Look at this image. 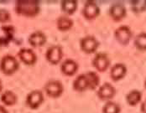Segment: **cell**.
<instances>
[{
	"mask_svg": "<svg viewBox=\"0 0 146 113\" xmlns=\"http://www.w3.org/2000/svg\"><path fill=\"white\" fill-rule=\"evenodd\" d=\"M72 20L66 16H61L57 19V28L60 31H66L72 28Z\"/></svg>",
	"mask_w": 146,
	"mask_h": 113,
	"instance_id": "cell-22",
	"label": "cell"
},
{
	"mask_svg": "<svg viewBox=\"0 0 146 113\" xmlns=\"http://www.w3.org/2000/svg\"><path fill=\"white\" fill-rule=\"evenodd\" d=\"M10 19V14L5 9H0V23H5Z\"/></svg>",
	"mask_w": 146,
	"mask_h": 113,
	"instance_id": "cell-26",
	"label": "cell"
},
{
	"mask_svg": "<svg viewBox=\"0 0 146 113\" xmlns=\"http://www.w3.org/2000/svg\"><path fill=\"white\" fill-rule=\"evenodd\" d=\"M120 106L112 100H108L102 107V113H120Z\"/></svg>",
	"mask_w": 146,
	"mask_h": 113,
	"instance_id": "cell-23",
	"label": "cell"
},
{
	"mask_svg": "<svg viewBox=\"0 0 146 113\" xmlns=\"http://www.w3.org/2000/svg\"><path fill=\"white\" fill-rule=\"evenodd\" d=\"M142 99V93L138 90L131 91L126 96V100L128 104L131 106H137Z\"/></svg>",
	"mask_w": 146,
	"mask_h": 113,
	"instance_id": "cell-18",
	"label": "cell"
},
{
	"mask_svg": "<svg viewBox=\"0 0 146 113\" xmlns=\"http://www.w3.org/2000/svg\"><path fill=\"white\" fill-rule=\"evenodd\" d=\"M44 101V95L40 91L35 90L29 92L26 97V104L30 109H37Z\"/></svg>",
	"mask_w": 146,
	"mask_h": 113,
	"instance_id": "cell-6",
	"label": "cell"
},
{
	"mask_svg": "<svg viewBox=\"0 0 146 113\" xmlns=\"http://www.w3.org/2000/svg\"><path fill=\"white\" fill-rule=\"evenodd\" d=\"M135 47L142 51L146 50V33L143 32L139 34L134 39Z\"/></svg>",
	"mask_w": 146,
	"mask_h": 113,
	"instance_id": "cell-24",
	"label": "cell"
},
{
	"mask_svg": "<svg viewBox=\"0 0 146 113\" xmlns=\"http://www.w3.org/2000/svg\"><path fill=\"white\" fill-rule=\"evenodd\" d=\"M18 56L24 64L27 65H35L37 60V56L35 55V53L31 49L28 48L21 49L18 53Z\"/></svg>",
	"mask_w": 146,
	"mask_h": 113,
	"instance_id": "cell-9",
	"label": "cell"
},
{
	"mask_svg": "<svg viewBox=\"0 0 146 113\" xmlns=\"http://www.w3.org/2000/svg\"><path fill=\"white\" fill-rule=\"evenodd\" d=\"M100 13V9L98 4L93 1H88L82 9V14L88 19H93L98 16Z\"/></svg>",
	"mask_w": 146,
	"mask_h": 113,
	"instance_id": "cell-11",
	"label": "cell"
},
{
	"mask_svg": "<svg viewBox=\"0 0 146 113\" xmlns=\"http://www.w3.org/2000/svg\"><path fill=\"white\" fill-rule=\"evenodd\" d=\"M141 112L142 113H146V100H145L141 104Z\"/></svg>",
	"mask_w": 146,
	"mask_h": 113,
	"instance_id": "cell-27",
	"label": "cell"
},
{
	"mask_svg": "<svg viewBox=\"0 0 146 113\" xmlns=\"http://www.w3.org/2000/svg\"><path fill=\"white\" fill-rule=\"evenodd\" d=\"M87 76V80H88V89L90 90H95L100 83V79L99 76L97 73L92 72V71H89L88 73L85 74Z\"/></svg>",
	"mask_w": 146,
	"mask_h": 113,
	"instance_id": "cell-19",
	"label": "cell"
},
{
	"mask_svg": "<svg viewBox=\"0 0 146 113\" xmlns=\"http://www.w3.org/2000/svg\"><path fill=\"white\" fill-rule=\"evenodd\" d=\"M62 10L67 14H72L77 9V2L74 0H64L61 2Z\"/></svg>",
	"mask_w": 146,
	"mask_h": 113,
	"instance_id": "cell-21",
	"label": "cell"
},
{
	"mask_svg": "<svg viewBox=\"0 0 146 113\" xmlns=\"http://www.w3.org/2000/svg\"><path fill=\"white\" fill-rule=\"evenodd\" d=\"M19 65L18 59L13 56L8 55L2 58L0 62V70L1 71L8 75H13L19 70Z\"/></svg>",
	"mask_w": 146,
	"mask_h": 113,
	"instance_id": "cell-2",
	"label": "cell"
},
{
	"mask_svg": "<svg viewBox=\"0 0 146 113\" xmlns=\"http://www.w3.org/2000/svg\"><path fill=\"white\" fill-rule=\"evenodd\" d=\"M2 90H3V84H2V81L0 80V92L2 91Z\"/></svg>",
	"mask_w": 146,
	"mask_h": 113,
	"instance_id": "cell-29",
	"label": "cell"
},
{
	"mask_svg": "<svg viewBox=\"0 0 146 113\" xmlns=\"http://www.w3.org/2000/svg\"><path fill=\"white\" fill-rule=\"evenodd\" d=\"M73 88L79 92H82L88 89V80L85 74L80 75L76 78V80L73 82Z\"/></svg>",
	"mask_w": 146,
	"mask_h": 113,
	"instance_id": "cell-16",
	"label": "cell"
},
{
	"mask_svg": "<svg viewBox=\"0 0 146 113\" xmlns=\"http://www.w3.org/2000/svg\"><path fill=\"white\" fill-rule=\"evenodd\" d=\"M93 66L99 72H104L108 70L110 65V59L107 54L105 53H98L92 61Z\"/></svg>",
	"mask_w": 146,
	"mask_h": 113,
	"instance_id": "cell-8",
	"label": "cell"
},
{
	"mask_svg": "<svg viewBox=\"0 0 146 113\" xmlns=\"http://www.w3.org/2000/svg\"><path fill=\"white\" fill-rule=\"evenodd\" d=\"M0 113H9V112H8V110H7L4 106H0Z\"/></svg>",
	"mask_w": 146,
	"mask_h": 113,
	"instance_id": "cell-28",
	"label": "cell"
},
{
	"mask_svg": "<svg viewBox=\"0 0 146 113\" xmlns=\"http://www.w3.org/2000/svg\"><path fill=\"white\" fill-rule=\"evenodd\" d=\"M109 14L115 21H120L126 16V8L122 3H114L110 7Z\"/></svg>",
	"mask_w": 146,
	"mask_h": 113,
	"instance_id": "cell-12",
	"label": "cell"
},
{
	"mask_svg": "<svg viewBox=\"0 0 146 113\" xmlns=\"http://www.w3.org/2000/svg\"><path fill=\"white\" fill-rule=\"evenodd\" d=\"M60 70L64 75L72 76L76 73V71L78 70V65L75 60H73L72 59H66L61 64Z\"/></svg>",
	"mask_w": 146,
	"mask_h": 113,
	"instance_id": "cell-14",
	"label": "cell"
},
{
	"mask_svg": "<svg viewBox=\"0 0 146 113\" xmlns=\"http://www.w3.org/2000/svg\"><path fill=\"white\" fill-rule=\"evenodd\" d=\"M115 39L120 44H128L132 38V32L130 28L126 25H122L115 30Z\"/></svg>",
	"mask_w": 146,
	"mask_h": 113,
	"instance_id": "cell-7",
	"label": "cell"
},
{
	"mask_svg": "<svg viewBox=\"0 0 146 113\" xmlns=\"http://www.w3.org/2000/svg\"><path fill=\"white\" fill-rule=\"evenodd\" d=\"M1 100L5 106H14L16 104L17 96L15 95V92H13L11 91H6L1 95Z\"/></svg>",
	"mask_w": 146,
	"mask_h": 113,
	"instance_id": "cell-17",
	"label": "cell"
},
{
	"mask_svg": "<svg viewBox=\"0 0 146 113\" xmlns=\"http://www.w3.org/2000/svg\"><path fill=\"white\" fill-rule=\"evenodd\" d=\"M132 10L135 13H142L146 10V1L145 0H135L131 1Z\"/></svg>",
	"mask_w": 146,
	"mask_h": 113,
	"instance_id": "cell-25",
	"label": "cell"
},
{
	"mask_svg": "<svg viewBox=\"0 0 146 113\" xmlns=\"http://www.w3.org/2000/svg\"><path fill=\"white\" fill-rule=\"evenodd\" d=\"M44 91L50 97L57 98L61 96L64 91V88L61 82H60L59 81L51 80L46 83V85L44 86Z\"/></svg>",
	"mask_w": 146,
	"mask_h": 113,
	"instance_id": "cell-3",
	"label": "cell"
},
{
	"mask_svg": "<svg viewBox=\"0 0 146 113\" xmlns=\"http://www.w3.org/2000/svg\"><path fill=\"white\" fill-rule=\"evenodd\" d=\"M63 57V51L62 48L59 45H53L50 46L45 54L46 59L52 65H57L60 63Z\"/></svg>",
	"mask_w": 146,
	"mask_h": 113,
	"instance_id": "cell-5",
	"label": "cell"
},
{
	"mask_svg": "<svg viewBox=\"0 0 146 113\" xmlns=\"http://www.w3.org/2000/svg\"><path fill=\"white\" fill-rule=\"evenodd\" d=\"M15 11L18 14L34 17L40 12V3L36 0H19L16 2Z\"/></svg>",
	"mask_w": 146,
	"mask_h": 113,
	"instance_id": "cell-1",
	"label": "cell"
},
{
	"mask_svg": "<svg viewBox=\"0 0 146 113\" xmlns=\"http://www.w3.org/2000/svg\"><path fill=\"white\" fill-rule=\"evenodd\" d=\"M80 45L82 51H84L87 54H92L97 51L99 46V42L95 37L89 35L81 40Z\"/></svg>",
	"mask_w": 146,
	"mask_h": 113,
	"instance_id": "cell-4",
	"label": "cell"
},
{
	"mask_svg": "<svg viewBox=\"0 0 146 113\" xmlns=\"http://www.w3.org/2000/svg\"><path fill=\"white\" fill-rule=\"evenodd\" d=\"M116 94V89L114 86L107 82L101 85L98 91V96L102 100H111Z\"/></svg>",
	"mask_w": 146,
	"mask_h": 113,
	"instance_id": "cell-10",
	"label": "cell"
},
{
	"mask_svg": "<svg viewBox=\"0 0 146 113\" xmlns=\"http://www.w3.org/2000/svg\"><path fill=\"white\" fill-rule=\"evenodd\" d=\"M29 44L33 47H40L46 43V36L43 32L36 31L32 33L29 37Z\"/></svg>",
	"mask_w": 146,
	"mask_h": 113,
	"instance_id": "cell-15",
	"label": "cell"
},
{
	"mask_svg": "<svg viewBox=\"0 0 146 113\" xmlns=\"http://www.w3.org/2000/svg\"><path fill=\"white\" fill-rule=\"evenodd\" d=\"M145 89H146V79H145Z\"/></svg>",
	"mask_w": 146,
	"mask_h": 113,
	"instance_id": "cell-30",
	"label": "cell"
},
{
	"mask_svg": "<svg viewBox=\"0 0 146 113\" xmlns=\"http://www.w3.org/2000/svg\"><path fill=\"white\" fill-rule=\"evenodd\" d=\"M2 30L4 32V37L0 38V44H3V45L6 44L7 45L8 43L11 40L12 37L14 36L15 28L11 25H7V26H3Z\"/></svg>",
	"mask_w": 146,
	"mask_h": 113,
	"instance_id": "cell-20",
	"label": "cell"
},
{
	"mask_svg": "<svg viewBox=\"0 0 146 113\" xmlns=\"http://www.w3.org/2000/svg\"><path fill=\"white\" fill-rule=\"evenodd\" d=\"M127 74V67L125 65L122 63H117L115 64L112 68L110 71V76L113 81H117L124 78V76Z\"/></svg>",
	"mask_w": 146,
	"mask_h": 113,
	"instance_id": "cell-13",
	"label": "cell"
}]
</instances>
